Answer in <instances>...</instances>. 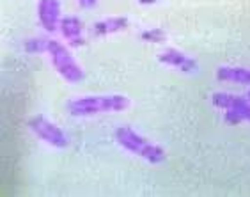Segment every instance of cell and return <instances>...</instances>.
<instances>
[{
	"instance_id": "6da1fadb",
	"label": "cell",
	"mask_w": 250,
	"mask_h": 197,
	"mask_svg": "<svg viewBox=\"0 0 250 197\" xmlns=\"http://www.w3.org/2000/svg\"><path fill=\"white\" fill-rule=\"evenodd\" d=\"M130 107V100L125 94H89L75 98L67 103V110L75 117H91L98 114L123 112Z\"/></svg>"
},
{
	"instance_id": "7a4b0ae2",
	"label": "cell",
	"mask_w": 250,
	"mask_h": 197,
	"mask_svg": "<svg viewBox=\"0 0 250 197\" xmlns=\"http://www.w3.org/2000/svg\"><path fill=\"white\" fill-rule=\"evenodd\" d=\"M114 139L123 149H126L128 153L139 156V158L146 160L153 165L164 164L167 158V153L162 146L154 144L149 139H146L144 135L137 133L130 126H119L114 131Z\"/></svg>"
},
{
	"instance_id": "3957f363",
	"label": "cell",
	"mask_w": 250,
	"mask_h": 197,
	"mask_svg": "<svg viewBox=\"0 0 250 197\" xmlns=\"http://www.w3.org/2000/svg\"><path fill=\"white\" fill-rule=\"evenodd\" d=\"M46 53H48L53 69H55L66 82H69V84L82 82L83 69L80 67V64L75 61V57L71 55V52H69L67 46H64L57 39H48Z\"/></svg>"
},
{
	"instance_id": "277c9868",
	"label": "cell",
	"mask_w": 250,
	"mask_h": 197,
	"mask_svg": "<svg viewBox=\"0 0 250 197\" xmlns=\"http://www.w3.org/2000/svg\"><path fill=\"white\" fill-rule=\"evenodd\" d=\"M211 103L224 110V121L227 125H241L250 123V101L247 96L232 94V92H213Z\"/></svg>"
},
{
	"instance_id": "5b68a950",
	"label": "cell",
	"mask_w": 250,
	"mask_h": 197,
	"mask_svg": "<svg viewBox=\"0 0 250 197\" xmlns=\"http://www.w3.org/2000/svg\"><path fill=\"white\" fill-rule=\"evenodd\" d=\"M29 128L38 139H41L52 148L64 149L69 146V137L64 133L62 128L46 119L44 115H34L32 119H29Z\"/></svg>"
},
{
	"instance_id": "8992f818",
	"label": "cell",
	"mask_w": 250,
	"mask_h": 197,
	"mask_svg": "<svg viewBox=\"0 0 250 197\" xmlns=\"http://www.w3.org/2000/svg\"><path fill=\"white\" fill-rule=\"evenodd\" d=\"M158 61L162 64L168 67H174V69H178L181 73H197L199 71V64L197 61L190 55H187L185 52L181 50H176V48H167L164 52L158 53Z\"/></svg>"
},
{
	"instance_id": "52a82bcc",
	"label": "cell",
	"mask_w": 250,
	"mask_h": 197,
	"mask_svg": "<svg viewBox=\"0 0 250 197\" xmlns=\"http://www.w3.org/2000/svg\"><path fill=\"white\" fill-rule=\"evenodd\" d=\"M38 18L44 30L55 32L61 25V0H39L38 4Z\"/></svg>"
},
{
	"instance_id": "ba28073f",
	"label": "cell",
	"mask_w": 250,
	"mask_h": 197,
	"mask_svg": "<svg viewBox=\"0 0 250 197\" xmlns=\"http://www.w3.org/2000/svg\"><path fill=\"white\" fill-rule=\"evenodd\" d=\"M59 30L62 34V38L67 41L69 46L73 48H78L82 46L85 41H83V22L78 16L75 15H66L61 20V25H59Z\"/></svg>"
},
{
	"instance_id": "9c48e42d",
	"label": "cell",
	"mask_w": 250,
	"mask_h": 197,
	"mask_svg": "<svg viewBox=\"0 0 250 197\" xmlns=\"http://www.w3.org/2000/svg\"><path fill=\"white\" fill-rule=\"evenodd\" d=\"M130 27V20L126 16H110V18H103L100 22L92 25V36L94 38H105V36H110V34L123 32Z\"/></svg>"
},
{
	"instance_id": "30bf717a",
	"label": "cell",
	"mask_w": 250,
	"mask_h": 197,
	"mask_svg": "<svg viewBox=\"0 0 250 197\" xmlns=\"http://www.w3.org/2000/svg\"><path fill=\"white\" fill-rule=\"evenodd\" d=\"M217 78L220 82L241 84V86H250V69L243 66H218Z\"/></svg>"
},
{
	"instance_id": "8fae6325",
	"label": "cell",
	"mask_w": 250,
	"mask_h": 197,
	"mask_svg": "<svg viewBox=\"0 0 250 197\" xmlns=\"http://www.w3.org/2000/svg\"><path fill=\"white\" fill-rule=\"evenodd\" d=\"M140 39H142L144 43L160 44V43H165V41H167V34H165V30L158 29V27H153V29L142 30V32H140Z\"/></svg>"
},
{
	"instance_id": "7c38bea8",
	"label": "cell",
	"mask_w": 250,
	"mask_h": 197,
	"mask_svg": "<svg viewBox=\"0 0 250 197\" xmlns=\"http://www.w3.org/2000/svg\"><path fill=\"white\" fill-rule=\"evenodd\" d=\"M23 48L27 53H43V52H46V48H48V39L41 38V36H38V38H30L23 43Z\"/></svg>"
},
{
	"instance_id": "4fadbf2b",
	"label": "cell",
	"mask_w": 250,
	"mask_h": 197,
	"mask_svg": "<svg viewBox=\"0 0 250 197\" xmlns=\"http://www.w3.org/2000/svg\"><path fill=\"white\" fill-rule=\"evenodd\" d=\"M96 2L98 0H78V5L83 7V9H91V7L96 5Z\"/></svg>"
},
{
	"instance_id": "5bb4252c",
	"label": "cell",
	"mask_w": 250,
	"mask_h": 197,
	"mask_svg": "<svg viewBox=\"0 0 250 197\" xmlns=\"http://www.w3.org/2000/svg\"><path fill=\"white\" fill-rule=\"evenodd\" d=\"M140 5H153V4H156L158 0H137Z\"/></svg>"
},
{
	"instance_id": "9a60e30c",
	"label": "cell",
	"mask_w": 250,
	"mask_h": 197,
	"mask_svg": "<svg viewBox=\"0 0 250 197\" xmlns=\"http://www.w3.org/2000/svg\"><path fill=\"white\" fill-rule=\"evenodd\" d=\"M247 100L250 101V89H249V92H247Z\"/></svg>"
}]
</instances>
